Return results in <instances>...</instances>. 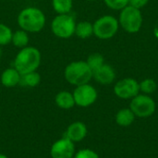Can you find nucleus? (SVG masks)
Listing matches in <instances>:
<instances>
[{"label":"nucleus","mask_w":158,"mask_h":158,"mask_svg":"<svg viewBox=\"0 0 158 158\" xmlns=\"http://www.w3.org/2000/svg\"><path fill=\"white\" fill-rule=\"evenodd\" d=\"M106 6L112 10H121L129 5V0H104Z\"/></svg>","instance_id":"obj_23"},{"label":"nucleus","mask_w":158,"mask_h":158,"mask_svg":"<svg viewBox=\"0 0 158 158\" xmlns=\"http://www.w3.org/2000/svg\"><path fill=\"white\" fill-rule=\"evenodd\" d=\"M51 4L56 14H69L73 7V0H52Z\"/></svg>","instance_id":"obj_19"},{"label":"nucleus","mask_w":158,"mask_h":158,"mask_svg":"<svg viewBox=\"0 0 158 158\" xmlns=\"http://www.w3.org/2000/svg\"><path fill=\"white\" fill-rule=\"evenodd\" d=\"M130 108L136 118H147L152 117L156 109V104L151 95L139 94L131 100Z\"/></svg>","instance_id":"obj_7"},{"label":"nucleus","mask_w":158,"mask_h":158,"mask_svg":"<svg viewBox=\"0 0 158 158\" xmlns=\"http://www.w3.org/2000/svg\"><path fill=\"white\" fill-rule=\"evenodd\" d=\"M42 55L39 49L34 46H26L21 48L15 59L14 68L21 74H27L32 71H36L41 65Z\"/></svg>","instance_id":"obj_2"},{"label":"nucleus","mask_w":158,"mask_h":158,"mask_svg":"<svg viewBox=\"0 0 158 158\" xmlns=\"http://www.w3.org/2000/svg\"><path fill=\"white\" fill-rule=\"evenodd\" d=\"M64 78L67 82L76 87L89 83L93 79V70L86 61H72L66 66L64 69Z\"/></svg>","instance_id":"obj_3"},{"label":"nucleus","mask_w":158,"mask_h":158,"mask_svg":"<svg viewBox=\"0 0 158 158\" xmlns=\"http://www.w3.org/2000/svg\"><path fill=\"white\" fill-rule=\"evenodd\" d=\"M1 57H2V48L0 46V59H1Z\"/></svg>","instance_id":"obj_28"},{"label":"nucleus","mask_w":158,"mask_h":158,"mask_svg":"<svg viewBox=\"0 0 158 158\" xmlns=\"http://www.w3.org/2000/svg\"><path fill=\"white\" fill-rule=\"evenodd\" d=\"M80 39H88L92 35H94V25L92 22L88 20H81L76 23L75 33Z\"/></svg>","instance_id":"obj_16"},{"label":"nucleus","mask_w":158,"mask_h":158,"mask_svg":"<svg viewBox=\"0 0 158 158\" xmlns=\"http://www.w3.org/2000/svg\"><path fill=\"white\" fill-rule=\"evenodd\" d=\"M73 158H100V156L95 151L89 148H84L76 152Z\"/></svg>","instance_id":"obj_24"},{"label":"nucleus","mask_w":158,"mask_h":158,"mask_svg":"<svg viewBox=\"0 0 158 158\" xmlns=\"http://www.w3.org/2000/svg\"><path fill=\"white\" fill-rule=\"evenodd\" d=\"M55 103L57 107L64 110L71 109L74 106H76L73 94L69 91H61L57 93L55 97Z\"/></svg>","instance_id":"obj_14"},{"label":"nucleus","mask_w":158,"mask_h":158,"mask_svg":"<svg viewBox=\"0 0 158 158\" xmlns=\"http://www.w3.org/2000/svg\"><path fill=\"white\" fill-rule=\"evenodd\" d=\"M87 134H88L87 126L81 121H75L72 122L67 128L65 137L75 143L83 141L86 138Z\"/></svg>","instance_id":"obj_12"},{"label":"nucleus","mask_w":158,"mask_h":158,"mask_svg":"<svg viewBox=\"0 0 158 158\" xmlns=\"http://www.w3.org/2000/svg\"><path fill=\"white\" fill-rule=\"evenodd\" d=\"M76 20L70 14H57L51 22V31L60 39H69L75 33Z\"/></svg>","instance_id":"obj_6"},{"label":"nucleus","mask_w":158,"mask_h":158,"mask_svg":"<svg viewBox=\"0 0 158 158\" xmlns=\"http://www.w3.org/2000/svg\"><path fill=\"white\" fill-rule=\"evenodd\" d=\"M94 35L100 40H109L118 31V19L112 15H104L94 23Z\"/></svg>","instance_id":"obj_5"},{"label":"nucleus","mask_w":158,"mask_h":158,"mask_svg":"<svg viewBox=\"0 0 158 158\" xmlns=\"http://www.w3.org/2000/svg\"><path fill=\"white\" fill-rule=\"evenodd\" d=\"M118 19L119 27L128 33H137L141 30L143 22V17L141 9L130 5L120 10Z\"/></svg>","instance_id":"obj_4"},{"label":"nucleus","mask_w":158,"mask_h":158,"mask_svg":"<svg viewBox=\"0 0 158 158\" xmlns=\"http://www.w3.org/2000/svg\"><path fill=\"white\" fill-rule=\"evenodd\" d=\"M86 1H95V0H86Z\"/></svg>","instance_id":"obj_29"},{"label":"nucleus","mask_w":158,"mask_h":158,"mask_svg":"<svg viewBox=\"0 0 158 158\" xmlns=\"http://www.w3.org/2000/svg\"><path fill=\"white\" fill-rule=\"evenodd\" d=\"M13 31L10 27L4 23H0V46L6 45L11 43Z\"/></svg>","instance_id":"obj_22"},{"label":"nucleus","mask_w":158,"mask_h":158,"mask_svg":"<svg viewBox=\"0 0 158 158\" xmlns=\"http://www.w3.org/2000/svg\"><path fill=\"white\" fill-rule=\"evenodd\" d=\"M153 33H154V36H155L156 39H158V20L156 21V25H155V27H154Z\"/></svg>","instance_id":"obj_26"},{"label":"nucleus","mask_w":158,"mask_h":158,"mask_svg":"<svg viewBox=\"0 0 158 158\" xmlns=\"http://www.w3.org/2000/svg\"><path fill=\"white\" fill-rule=\"evenodd\" d=\"M140 85V93L147 95L153 94L157 90V83L154 79L147 78L143 80L141 82H139Z\"/></svg>","instance_id":"obj_20"},{"label":"nucleus","mask_w":158,"mask_h":158,"mask_svg":"<svg viewBox=\"0 0 158 158\" xmlns=\"http://www.w3.org/2000/svg\"><path fill=\"white\" fill-rule=\"evenodd\" d=\"M11 43L15 47L19 48V49L28 46L29 43H30L29 32H27V31H25L24 30H21V29L13 31Z\"/></svg>","instance_id":"obj_17"},{"label":"nucleus","mask_w":158,"mask_h":158,"mask_svg":"<svg viewBox=\"0 0 158 158\" xmlns=\"http://www.w3.org/2000/svg\"><path fill=\"white\" fill-rule=\"evenodd\" d=\"M41 82V75L36 71H32L24 75H21L20 85L29 88H34L38 86Z\"/></svg>","instance_id":"obj_18"},{"label":"nucleus","mask_w":158,"mask_h":158,"mask_svg":"<svg viewBox=\"0 0 158 158\" xmlns=\"http://www.w3.org/2000/svg\"><path fill=\"white\" fill-rule=\"evenodd\" d=\"M114 94L123 100H131L140 94L139 82L133 78H124L117 81L114 85Z\"/></svg>","instance_id":"obj_9"},{"label":"nucleus","mask_w":158,"mask_h":158,"mask_svg":"<svg viewBox=\"0 0 158 158\" xmlns=\"http://www.w3.org/2000/svg\"><path fill=\"white\" fill-rule=\"evenodd\" d=\"M136 118V116L132 112V110L128 108H122L118 110L116 114L115 120L116 123L120 127H129L131 126Z\"/></svg>","instance_id":"obj_15"},{"label":"nucleus","mask_w":158,"mask_h":158,"mask_svg":"<svg viewBox=\"0 0 158 158\" xmlns=\"http://www.w3.org/2000/svg\"><path fill=\"white\" fill-rule=\"evenodd\" d=\"M21 79V74L14 68H7L1 73L0 81L3 86L6 88H13L19 85Z\"/></svg>","instance_id":"obj_13"},{"label":"nucleus","mask_w":158,"mask_h":158,"mask_svg":"<svg viewBox=\"0 0 158 158\" xmlns=\"http://www.w3.org/2000/svg\"><path fill=\"white\" fill-rule=\"evenodd\" d=\"M93 79H94V81L99 84L110 85L115 81L116 71L111 65L105 63L93 72Z\"/></svg>","instance_id":"obj_11"},{"label":"nucleus","mask_w":158,"mask_h":158,"mask_svg":"<svg viewBox=\"0 0 158 158\" xmlns=\"http://www.w3.org/2000/svg\"><path fill=\"white\" fill-rule=\"evenodd\" d=\"M72 94L75 105L80 107H89L93 106L98 98L96 89L90 83L76 86Z\"/></svg>","instance_id":"obj_8"},{"label":"nucleus","mask_w":158,"mask_h":158,"mask_svg":"<svg viewBox=\"0 0 158 158\" xmlns=\"http://www.w3.org/2000/svg\"><path fill=\"white\" fill-rule=\"evenodd\" d=\"M0 158H9L7 156L4 155V154H0Z\"/></svg>","instance_id":"obj_27"},{"label":"nucleus","mask_w":158,"mask_h":158,"mask_svg":"<svg viewBox=\"0 0 158 158\" xmlns=\"http://www.w3.org/2000/svg\"><path fill=\"white\" fill-rule=\"evenodd\" d=\"M75 153V143L66 137L56 141L50 148L52 158H73Z\"/></svg>","instance_id":"obj_10"},{"label":"nucleus","mask_w":158,"mask_h":158,"mask_svg":"<svg viewBox=\"0 0 158 158\" xmlns=\"http://www.w3.org/2000/svg\"><path fill=\"white\" fill-rule=\"evenodd\" d=\"M17 21L19 29L29 33H36L44 28L46 17L42 9L36 6H27L19 11Z\"/></svg>","instance_id":"obj_1"},{"label":"nucleus","mask_w":158,"mask_h":158,"mask_svg":"<svg viewBox=\"0 0 158 158\" xmlns=\"http://www.w3.org/2000/svg\"><path fill=\"white\" fill-rule=\"evenodd\" d=\"M149 1L150 0H129V5L138 9H142L149 3Z\"/></svg>","instance_id":"obj_25"},{"label":"nucleus","mask_w":158,"mask_h":158,"mask_svg":"<svg viewBox=\"0 0 158 158\" xmlns=\"http://www.w3.org/2000/svg\"><path fill=\"white\" fill-rule=\"evenodd\" d=\"M85 61L94 72L105 64V57L100 53H93L87 57Z\"/></svg>","instance_id":"obj_21"}]
</instances>
